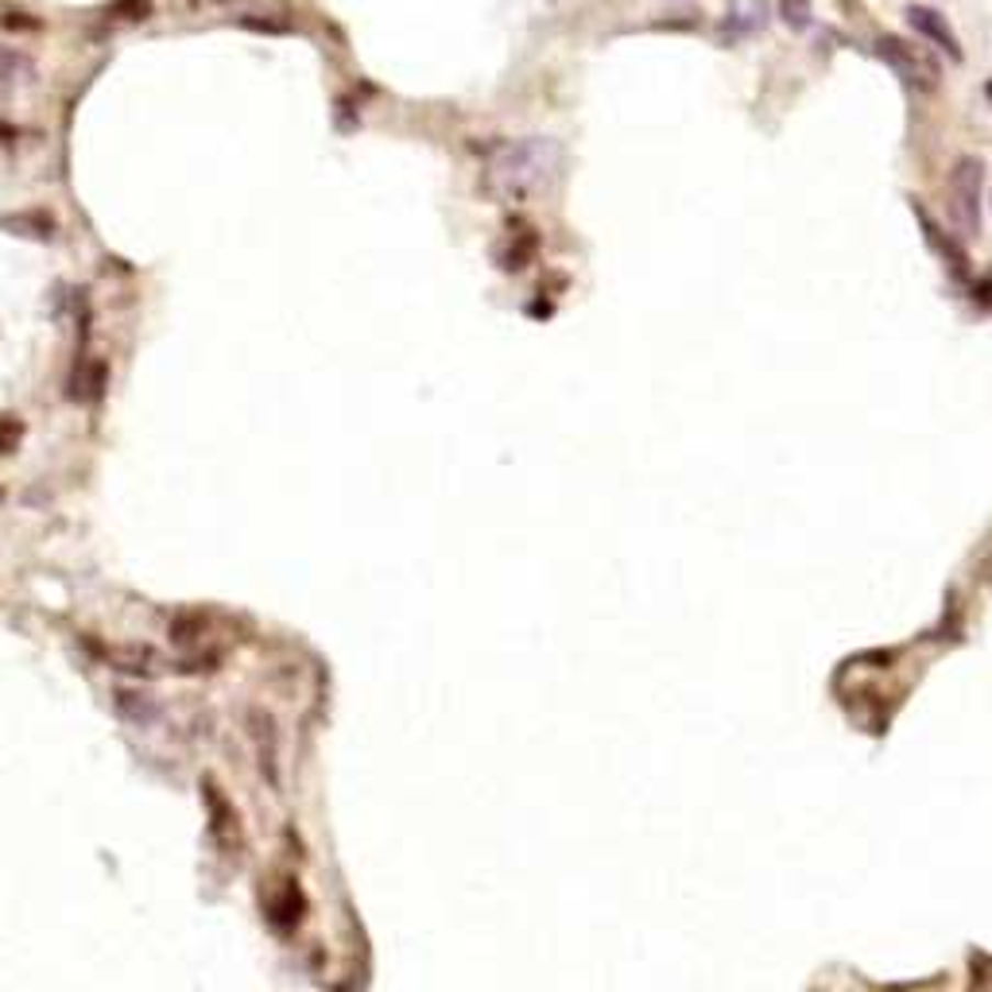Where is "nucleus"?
<instances>
[{"instance_id":"obj_1","label":"nucleus","mask_w":992,"mask_h":992,"mask_svg":"<svg viewBox=\"0 0 992 992\" xmlns=\"http://www.w3.org/2000/svg\"><path fill=\"white\" fill-rule=\"evenodd\" d=\"M984 164L977 156H961L950 171V214L966 237L981 233V210H984Z\"/></svg>"},{"instance_id":"obj_2","label":"nucleus","mask_w":992,"mask_h":992,"mask_svg":"<svg viewBox=\"0 0 992 992\" xmlns=\"http://www.w3.org/2000/svg\"><path fill=\"white\" fill-rule=\"evenodd\" d=\"M877 55H880V63H888L892 75H900V82L907 86L915 98H930V93H935L938 70L923 55H915V51H911L903 40H895V35H880Z\"/></svg>"},{"instance_id":"obj_3","label":"nucleus","mask_w":992,"mask_h":992,"mask_svg":"<svg viewBox=\"0 0 992 992\" xmlns=\"http://www.w3.org/2000/svg\"><path fill=\"white\" fill-rule=\"evenodd\" d=\"M907 24H911V32H918L923 40L930 43V47L943 51L946 58H954V63L961 58L958 35H954V27L946 24V16L938 9H927V4H911V9H907Z\"/></svg>"},{"instance_id":"obj_4","label":"nucleus","mask_w":992,"mask_h":992,"mask_svg":"<svg viewBox=\"0 0 992 992\" xmlns=\"http://www.w3.org/2000/svg\"><path fill=\"white\" fill-rule=\"evenodd\" d=\"M918 222H923V233H927V237H930V245H935V253L943 256V260L950 264L954 271H966V256L958 253V245H954V241L946 237V233L938 230V225L930 222V218L923 214V210H918Z\"/></svg>"},{"instance_id":"obj_5","label":"nucleus","mask_w":992,"mask_h":992,"mask_svg":"<svg viewBox=\"0 0 992 992\" xmlns=\"http://www.w3.org/2000/svg\"><path fill=\"white\" fill-rule=\"evenodd\" d=\"M756 27H760V12H756V4H748V9H745V0H737V4L729 9V20H725V32L753 35Z\"/></svg>"},{"instance_id":"obj_6","label":"nucleus","mask_w":992,"mask_h":992,"mask_svg":"<svg viewBox=\"0 0 992 992\" xmlns=\"http://www.w3.org/2000/svg\"><path fill=\"white\" fill-rule=\"evenodd\" d=\"M779 16H783L788 27H795V32H806L814 24L811 0H779Z\"/></svg>"},{"instance_id":"obj_7","label":"nucleus","mask_w":992,"mask_h":992,"mask_svg":"<svg viewBox=\"0 0 992 992\" xmlns=\"http://www.w3.org/2000/svg\"><path fill=\"white\" fill-rule=\"evenodd\" d=\"M984 101H989V105H992V82L984 86Z\"/></svg>"}]
</instances>
